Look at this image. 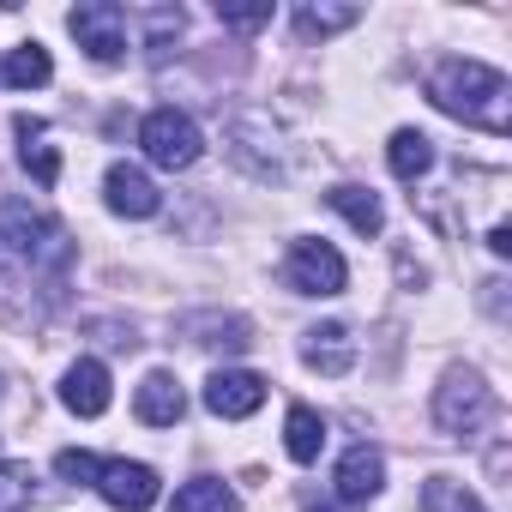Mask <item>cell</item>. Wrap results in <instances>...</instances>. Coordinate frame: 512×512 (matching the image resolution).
<instances>
[{
    "instance_id": "e0dca14e",
    "label": "cell",
    "mask_w": 512,
    "mask_h": 512,
    "mask_svg": "<svg viewBox=\"0 0 512 512\" xmlns=\"http://www.w3.org/2000/svg\"><path fill=\"white\" fill-rule=\"evenodd\" d=\"M169 512H241V500H235L229 482H217V476H193V482L175 488Z\"/></svg>"
},
{
    "instance_id": "d6986e66",
    "label": "cell",
    "mask_w": 512,
    "mask_h": 512,
    "mask_svg": "<svg viewBox=\"0 0 512 512\" xmlns=\"http://www.w3.org/2000/svg\"><path fill=\"white\" fill-rule=\"evenodd\" d=\"M0 79L19 85V91H37V85H49V79H55V61H49V49H43V43H25V49H13V55H7Z\"/></svg>"
},
{
    "instance_id": "5b68a950",
    "label": "cell",
    "mask_w": 512,
    "mask_h": 512,
    "mask_svg": "<svg viewBox=\"0 0 512 512\" xmlns=\"http://www.w3.org/2000/svg\"><path fill=\"white\" fill-rule=\"evenodd\" d=\"M67 31L79 37V49L103 67H115L127 55V13L115 7V0H85V7L67 13Z\"/></svg>"
},
{
    "instance_id": "4fadbf2b",
    "label": "cell",
    "mask_w": 512,
    "mask_h": 512,
    "mask_svg": "<svg viewBox=\"0 0 512 512\" xmlns=\"http://www.w3.org/2000/svg\"><path fill=\"white\" fill-rule=\"evenodd\" d=\"M61 404L73 410V416H103L109 410V368L103 362H73L67 368V380H61Z\"/></svg>"
},
{
    "instance_id": "2e32d148",
    "label": "cell",
    "mask_w": 512,
    "mask_h": 512,
    "mask_svg": "<svg viewBox=\"0 0 512 512\" xmlns=\"http://www.w3.org/2000/svg\"><path fill=\"white\" fill-rule=\"evenodd\" d=\"M326 205H332L338 217H350L356 235H380V229H386V211H380V199H374L368 187H350V181H344V187L326 193Z\"/></svg>"
},
{
    "instance_id": "7a4b0ae2",
    "label": "cell",
    "mask_w": 512,
    "mask_h": 512,
    "mask_svg": "<svg viewBox=\"0 0 512 512\" xmlns=\"http://www.w3.org/2000/svg\"><path fill=\"white\" fill-rule=\"evenodd\" d=\"M0 247L19 253L31 272H67L73 266V235L61 217L37 211L31 199H0Z\"/></svg>"
},
{
    "instance_id": "3957f363",
    "label": "cell",
    "mask_w": 512,
    "mask_h": 512,
    "mask_svg": "<svg viewBox=\"0 0 512 512\" xmlns=\"http://www.w3.org/2000/svg\"><path fill=\"white\" fill-rule=\"evenodd\" d=\"M139 145H145V157H151L157 169H193L199 151H205L193 115H181V109H151V115L139 121Z\"/></svg>"
},
{
    "instance_id": "ffe728a7",
    "label": "cell",
    "mask_w": 512,
    "mask_h": 512,
    "mask_svg": "<svg viewBox=\"0 0 512 512\" xmlns=\"http://www.w3.org/2000/svg\"><path fill=\"white\" fill-rule=\"evenodd\" d=\"M362 19V7H296V31L302 37H338Z\"/></svg>"
},
{
    "instance_id": "484cf974",
    "label": "cell",
    "mask_w": 512,
    "mask_h": 512,
    "mask_svg": "<svg viewBox=\"0 0 512 512\" xmlns=\"http://www.w3.org/2000/svg\"><path fill=\"white\" fill-rule=\"evenodd\" d=\"M308 512H338V506H320V500H314V506H308Z\"/></svg>"
},
{
    "instance_id": "ac0fdd59",
    "label": "cell",
    "mask_w": 512,
    "mask_h": 512,
    "mask_svg": "<svg viewBox=\"0 0 512 512\" xmlns=\"http://www.w3.org/2000/svg\"><path fill=\"white\" fill-rule=\"evenodd\" d=\"M284 446H290V458H296V464H314V458H320V446H326V416H320V410H308V404H290Z\"/></svg>"
},
{
    "instance_id": "9a60e30c",
    "label": "cell",
    "mask_w": 512,
    "mask_h": 512,
    "mask_svg": "<svg viewBox=\"0 0 512 512\" xmlns=\"http://www.w3.org/2000/svg\"><path fill=\"white\" fill-rule=\"evenodd\" d=\"M386 163H392V175H398V181H422V175L434 169V139H428V133H416V127H398V133H392V145H386Z\"/></svg>"
},
{
    "instance_id": "8fae6325",
    "label": "cell",
    "mask_w": 512,
    "mask_h": 512,
    "mask_svg": "<svg viewBox=\"0 0 512 512\" xmlns=\"http://www.w3.org/2000/svg\"><path fill=\"white\" fill-rule=\"evenodd\" d=\"M133 410H139V422H151V428H175V422L187 416V392H181V380H175L169 368H157V374H145Z\"/></svg>"
},
{
    "instance_id": "603a6c76",
    "label": "cell",
    "mask_w": 512,
    "mask_h": 512,
    "mask_svg": "<svg viewBox=\"0 0 512 512\" xmlns=\"http://www.w3.org/2000/svg\"><path fill=\"white\" fill-rule=\"evenodd\" d=\"M55 470H61V482H73V488H97V476H103V458H91V452H55Z\"/></svg>"
},
{
    "instance_id": "d4e9b609",
    "label": "cell",
    "mask_w": 512,
    "mask_h": 512,
    "mask_svg": "<svg viewBox=\"0 0 512 512\" xmlns=\"http://www.w3.org/2000/svg\"><path fill=\"white\" fill-rule=\"evenodd\" d=\"M488 247L506 260V253H512V229H506V223H494V229H488Z\"/></svg>"
},
{
    "instance_id": "7402d4cb",
    "label": "cell",
    "mask_w": 512,
    "mask_h": 512,
    "mask_svg": "<svg viewBox=\"0 0 512 512\" xmlns=\"http://www.w3.org/2000/svg\"><path fill=\"white\" fill-rule=\"evenodd\" d=\"M31 494H37L31 464H0V512H25Z\"/></svg>"
},
{
    "instance_id": "6da1fadb",
    "label": "cell",
    "mask_w": 512,
    "mask_h": 512,
    "mask_svg": "<svg viewBox=\"0 0 512 512\" xmlns=\"http://www.w3.org/2000/svg\"><path fill=\"white\" fill-rule=\"evenodd\" d=\"M428 97H434V109L458 115L464 127H482V133H506L512 127V85H506L500 67L440 61L434 79H428Z\"/></svg>"
},
{
    "instance_id": "7c38bea8",
    "label": "cell",
    "mask_w": 512,
    "mask_h": 512,
    "mask_svg": "<svg viewBox=\"0 0 512 512\" xmlns=\"http://www.w3.org/2000/svg\"><path fill=\"white\" fill-rule=\"evenodd\" d=\"M302 362L320 368V374H332V380H344V374L356 368V338H350V326H314V332L302 338Z\"/></svg>"
},
{
    "instance_id": "52a82bcc",
    "label": "cell",
    "mask_w": 512,
    "mask_h": 512,
    "mask_svg": "<svg viewBox=\"0 0 512 512\" xmlns=\"http://www.w3.org/2000/svg\"><path fill=\"white\" fill-rule=\"evenodd\" d=\"M260 404H266V380L247 374V368H217L205 380V410L223 416V422H241V416H253Z\"/></svg>"
},
{
    "instance_id": "30bf717a",
    "label": "cell",
    "mask_w": 512,
    "mask_h": 512,
    "mask_svg": "<svg viewBox=\"0 0 512 512\" xmlns=\"http://www.w3.org/2000/svg\"><path fill=\"white\" fill-rule=\"evenodd\" d=\"M386 488V458L362 440V446H350L344 458H338V500H350V506H362V500H374Z\"/></svg>"
},
{
    "instance_id": "44dd1931",
    "label": "cell",
    "mask_w": 512,
    "mask_h": 512,
    "mask_svg": "<svg viewBox=\"0 0 512 512\" xmlns=\"http://www.w3.org/2000/svg\"><path fill=\"white\" fill-rule=\"evenodd\" d=\"M422 512H488L464 482H452V476H434L428 488H422Z\"/></svg>"
},
{
    "instance_id": "9c48e42d",
    "label": "cell",
    "mask_w": 512,
    "mask_h": 512,
    "mask_svg": "<svg viewBox=\"0 0 512 512\" xmlns=\"http://www.w3.org/2000/svg\"><path fill=\"white\" fill-rule=\"evenodd\" d=\"M103 193H109V211H115V217H157V205H163L157 187H151V175L133 169V163H109Z\"/></svg>"
},
{
    "instance_id": "cb8c5ba5",
    "label": "cell",
    "mask_w": 512,
    "mask_h": 512,
    "mask_svg": "<svg viewBox=\"0 0 512 512\" xmlns=\"http://www.w3.org/2000/svg\"><path fill=\"white\" fill-rule=\"evenodd\" d=\"M217 19L229 31H260V25H272V7H217Z\"/></svg>"
},
{
    "instance_id": "8992f818",
    "label": "cell",
    "mask_w": 512,
    "mask_h": 512,
    "mask_svg": "<svg viewBox=\"0 0 512 512\" xmlns=\"http://www.w3.org/2000/svg\"><path fill=\"white\" fill-rule=\"evenodd\" d=\"M284 278H290V290H296V296H344L350 266H344V253H338L332 241H296V247H290Z\"/></svg>"
},
{
    "instance_id": "277c9868",
    "label": "cell",
    "mask_w": 512,
    "mask_h": 512,
    "mask_svg": "<svg viewBox=\"0 0 512 512\" xmlns=\"http://www.w3.org/2000/svg\"><path fill=\"white\" fill-rule=\"evenodd\" d=\"M488 416H494L488 380L470 374V368H452V374L440 380V392H434V422H440L446 434H476Z\"/></svg>"
},
{
    "instance_id": "ba28073f",
    "label": "cell",
    "mask_w": 512,
    "mask_h": 512,
    "mask_svg": "<svg viewBox=\"0 0 512 512\" xmlns=\"http://www.w3.org/2000/svg\"><path fill=\"white\" fill-rule=\"evenodd\" d=\"M97 494L115 512H145V506H157V470L151 464H133V458H109L103 476H97Z\"/></svg>"
},
{
    "instance_id": "5bb4252c",
    "label": "cell",
    "mask_w": 512,
    "mask_h": 512,
    "mask_svg": "<svg viewBox=\"0 0 512 512\" xmlns=\"http://www.w3.org/2000/svg\"><path fill=\"white\" fill-rule=\"evenodd\" d=\"M19 157H25V169L37 175V187H55V181H61V157H55V145H49V127L31 121V115H19Z\"/></svg>"
}]
</instances>
